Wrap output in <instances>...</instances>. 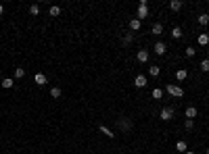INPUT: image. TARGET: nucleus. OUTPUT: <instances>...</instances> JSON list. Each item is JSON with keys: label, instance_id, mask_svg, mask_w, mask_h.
Masks as SVG:
<instances>
[{"label": "nucleus", "instance_id": "393cba45", "mask_svg": "<svg viewBox=\"0 0 209 154\" xmlns=\"http://www.w3.org/2000/svg\"><path fill=\"white\" fill-rule=\"evenodd\" d=\"M121 44H124V46H130V44H132V34H125L124 40H121Z\"/></svg>", "mask_w": 209, "mask_h": 154}, {"label": "nucleus", "instance_id": "7ed1b4c3", "mask_svg": "<svg viewBox=\"0 0 209 154\" xmlns=\"http://www.w3.org/2000/svg\"><path fill=\"white\" fill-rule=\"evenodd\" d=\"M174 117V108L172 106H165V108H161V119L163 121H169Z\"/></svg>", "mask_w": 209, "mask_h": 154}, {"label": "nucleus", "instance_id": "f3484780", "mask_svg": "<svg viewBox=\"0 0 209 154\" xmlns=\"http://www.w3.org/2000/svg\"><path fill=\"white\" fill-rule=\"evenodd\" d=\"M180 8H182L180 0H172V2H169V11H180Z\"/></svg>", "mask_w": 209, "mask_h": 154}, {"label": "nucleus", "instance_id": "c85d7f7f", "mask_svg": "<svg viewBox=\"0 0 209 154\" xmlns=\"http://www.w3.org/2000/svg\"><path fill=\"white\" fill-rule=\"evenodd\" d=\"M184 127H186L188 131H190V129L195 127V123H192V119H186V123H184Z\"/></svg>", "mask_w": 209, "mask_h": 154}, {"label": "nucleus", "instance_id": "0eeeda50", "mask_svg": "<svg viewBox=\"0 0 209 154\" xmlns=\"http://www.w3.org/2000/svg\"><path fill=\"white\" fill-rule=\"evenodd\" d=\"M34 81H36L38 85H46V81H48V79H46V75H44V73H36Z\"/></svg>", "mask_w": 209, "mask_h": 154}, {"label": "nucleus", "instance_id": "4be33fe9", "mask_svg": "<svg viewBox=\"0 0 209 154\" xmlns=\"http://www.w3.org/2000/svg\"><path fill=\"white\" fill-rule=\"evenodd\" d=\"M199 23H201V25H207V23H209V15L207 13L199 15Z\"/></svg>", "mask_w": 209, "mask_h": 154}, {"label": "nucleus", "instance_id": "6e6552de", "mask_svg": "<svg viewBox=\"0 0 209 154\" xmlns=\"http://www.w3.org/2000/svg\"><path fill=\"white\" fill-rule=\"evenodd\" d=\"M134 85H136V88H144V85H146V77H144V75H136V79H134Z\"/></svg>", "mask_w": 209, "mask_h": 154}, {"label": "nucleus", "instance_id": "9b49d317", "mask_svg": "<svg viewBox=\"0 0 209 154\" xmlns=\"http://www.w3.org/2000/svg\"><path fill=\"white\" fill-rule=\"evenodd\" d=\"M197 42H199V46H207V44H209V35L207 34H201L199 38H197Z\"/></svg>", "mask_w": 209, "mask_h": 154}, {"label": "nucleus", "instance_id": "6ab92c4d", "mask_svg": "<svg viewBox=\"0 0 209 154\" xmlns=\"http://www.w3.org/2000/svg\"><path fill=\"white\" fill-rule=\"evenodd\" d=\"M199 67H201V71H203V73H209V58H203Z\"/></svg>", "mask_w": 209, "mask_h": 154}, {"label": "nucleus", "instance_id": "4468645a", "mask_svg": "<svg viewBox=\"0 0 209 154\" xmlns=\"http://www.w3.org/2000/svg\"><path fill=\"white\" fill-rule=\"evenodd\" d=\"M13 85H15L13 77H4V79H2V88H7V90H8V88H13Z\"/></svg>", "mask_w": 209, "mask_h": 154}, {"label": "nucleus", "instance_id": "2f4dec72", "mask_svg": "<svg viewBox=\"0 0 209 154\" xmlns=\"http://www.w3.org/2000/svg\"><path fill=\"white\" fill-rule=\"evenodd\" d=\"M207 154H209V148H207Z\"/></svg>", "mask_w": 209, "mask_h": 154}, {"label": "nucleus", "instance_id": "f257e3e1", "mask_svg": "<svg viewBox=\"0 0 209 154\" xmlns=\"http://www.w3.org/2000/svg\"><path fill=\"white\" fill-rule=\"evenodd\" d=\"M165 92L169 94V96H176V98H182V96H184V90H182L180 85H174V84H167Z\"/></svg>", "mask_w": 209, "mask_h": 154}, {"label": "nucleus", "instance_id": "9d476101", "mask_svg": "<svg viewBox=\"0 0 209 154\" xmlns=\"http://www.w3.org/2000/svg\"><path fill=\"white\" fill-rule=\"evenodd\" d=\"M184 115H186V119H195L197 117V108L195 106H188L186 111H184Z\"/></svg>", "mask_w": 209, "mask_h": 154}, {"label": "nucleus", "instance_id": "c756f323", "mask_svg": "<svg viewBox=\"0 0 209 154\" xmlns=\"http://www.w3.org/2000/svg\"><path fill=\"white\" fill-rule=\"evenodd\" d=\"M2 13H4V7H2V4H0V15H2Z\"/></svg>", "mask_w": 209, "mask_h": 154}, {"label": "nucleus", "instance_id": "dca6fc26", "mask_svg": "<svg viewBox=\"0 0 209 154\" xmlns=\"http://www.w3.org/2000/svg\"><path fill=\"white\" fill-rule=\"evenodd\" d=\"M186 77H188V71L186 69H180L178 73H176V79H178V81H184Z\"/></svg>", "mask_w": 209, "mask_h": 154}, {"label": "nucleus", "instance_id": "5701e85b", "mask_svg": "<svg viewBox=\"0 0 209 154\" xmlns=\"http://www.w3.org/2000/svg\"><path fill=\"white\" fill-rule=\"evenodd\" d=\"M15 77H17V79L25 77V69H23V67H17V69H15Z\"/></svg>", "mask_w": 209, "mask_h": 154}, {"label": "nucleus", "instance_id": "ddd939ff", "mask_svg": "<svg viewBox=\"0 0 209 154\" xmlns=\"http://www.w3.org/2000/svg\"><path fill=\"white\" fill-rule=\"evenodd\" d=\"M140 27H142V23H140L138 19H132V21H130V29H132V31H140Z\"/></svg>", "mask_w": 209, "mask_h": 154}, {"label": "nucleus", "instance_id": "bb28decb", "mask_svg": "<svg viewBox=\"0 0 209 154\" xmlns=\"http://www.w3.org/2000/svg\"><path fill=\"white\" fill-rule=\"evenodd\" d=\"M29 13L32 15H40V7H38V4H32V7H29Z\"/></svg>", "mask_w": 209, "mask_h": 154}, {"label": "nucleus", "instance_id": "cd10ccee", "mask_svg": "<svg viewBox=\"0 0 209 154\" xmlns=\"http://www.w3.org/2000/svg\"><path fill=\"white\" fill-rule=\"evenodd\" d=\"M184 52H186V56H195V54H197V50L192 48V46H188V48L184 50Z\"/></svg>", "mask_w": 209, "mask_h": 154}, {"label": "nucleus", "instance_id": "7c9ffc66", "mask_svg": "<svg viewBox=\"0 0 209 154\" xmlns=\"http://www.w3.org/2000/svg\"><path fill=\"white\" fill-rule=\"evenodd\" d=\"M184 154H195V152H192V150H188V152H184Z\"/></svg>", "mask_w": 209, "mask_h": 154}, {"label": "nucleus", "instance_id": "f8f14e48", "mask_svg": "<svg viewBox=\"0 0 209 154\" xmlns=\"http://www.w3.org/2000/svg\"><path fill=\"white\" fill-rule=\"evenodd\" d=\"M151 34H155V35H161V34H163V25H161V23H155L153 27H151Z\"/></svg>", "mask_w": 209, "mask_h": 154}, {"label": "nucleus", "instance_id": "20e7f679", "mask_svg": "<svg viewBox=\"0 0 209 154\" xmlns=\"http://www.w3.org/2000/svg\"><path fill=\"white\" fill-rule=\"evenodd\" d=\"M165 52H167V46H165V44H163V42H157V44H155V54L163 56V54H165Z\"/></svg>", "mask_w": 209, "mask_h": 154}, {"label": "nucleus", "instance_id": "aec40b11", "mask_svg": "<svg viewBox=\"0 0 209 154\" xmlns=\"http://www.w3.org/2000/svg\"><path fill=\"white\" fill-rule=\"evenodd\" d=\"M159 73H161V69L157 67V65H155V67H148V75H151V77H157Z\"/></svg>", "mask_w": 209, "mask_h": 154}, {"label": "nucleus", "instance_id": "a878e982", "mask_svg": "<svg viewBox=\"0 0 209 154\" xmlns=\"http://www.w3.org/2000/svg\"><path fill=\"white\" fill-rule=\"evenodd\" d=\"M161 96H163V90H159V88H155V90H153V98H155V100H159Z\"/></svg>", "mask_w": 209, "mask_h": 154}, {"label": "nucleus", "instance_id": "a211bd4d", "mask_svg": "<svg viewBox=\"0 0 209 154\" xmlns=\"http://www.w3.org/2000/svg\"><path fill=\"white\" fill-rule=\"evenodd\" d=\"M61 94H63L61 88H56V85L55 88H50V96H52V98H61Z\"/></svg>", "mask_w": 209, "mask_h": 154}, {"label": "nucleus", "instance_id": "39448f33", "mask_svg": "<svg viewBox=\"0 0 209 154\" xmlns=\"http://www.w3.org/2000/svg\"><path fill=\"white\" fill-rule=\"evenodd\" d=\"M136 58H138V63H146V61H148V50H138V52H136Z\"/></svg>", "mask_w": 209, "mask_h": 154}, {"label": "nucleus", "instance_id": "2eb2a0df", "mask_svg": "<svg viewBox=\"0 0 209 154\" xmlns=\"http://www.w3.org/2000/svg\"><path fill=\"white\" fill-rule=\"evenodd\" d=\"M98 129H100V133H104V135H107V138H111V140H113V138H115V133H113L111 129H109V127L100 125V127H98Z\"/></svg>", "mask_w": 209, "mask_h": 154}, {"label": "nucleus", "instance_id": "423d86ee", "mask_svg": "<svg viewBox=\"0 0 209 154\" xmlns=\"http://www.w3.org/2000/svg\"><path fill=\"white\" fill-rule=\"evenodd\" d=\"M144 17H148V7H146V4H140L138 7V21L144 19Z\"/></svg>", "mask_w": 209, "mask_h": 154}, {"label": "nucleus", "instance_id": "412c9836", "mask_svg": "<svg viewBox=\"0 0 209 154\" xmlns=\"http://www.w3.org/2000/svg\"><path fill=\"white\" fill-rule=\"evenodd\" d=\"M48 15H50V17H59V15H61V8H59V7H50L48 8Z\"/></svg>", "mask_w": 209, "mask_h": 154}, {"label": "nucleus", "instance_id": "f03ea898", "mask_svg": "<svg viewBox=\"0 0 209 154\" xmlns=\"http://www.w3.org/2000/svg\"><path fill=\"white\" fill-rule=\"evenodd\" d=\"M117 127L119 129H121V131H130V129H132V123H130V121L125 119V117H121V119H117Z\"/></svg>", "mask_w": 209, "mask_h": 154}, {"label": "nucleus", "instance_id": "b1692460", "mask_svg": "<svg viewBox=\"0 0 209 154\" xmlns=\"http://www.w3.org/2000/svg\"><path fill=\"white\" fill-rule=\"evenodd\" d=\"M172 38L180 40V38H182V29H180V27H174V29H172Z\"/></svg>", "mask_w": 209, "mask_h": 154}, {"label": "nucleus", "instance_id": "1a4fd4ad", "mask_svg": "<svg viewBox=\"0 0 209 154\" xmlns=\"http://www.w3.org/2000/svg\"><path fill=\"white\" fill-rule=\"evenodd\" d=\"M176 150H178V152H182V154H184V152H188V144H186L184 140H180L178 144H176Z\"/></svg>", "mask_w": 209, "mask_h": 154}]
</instances>
